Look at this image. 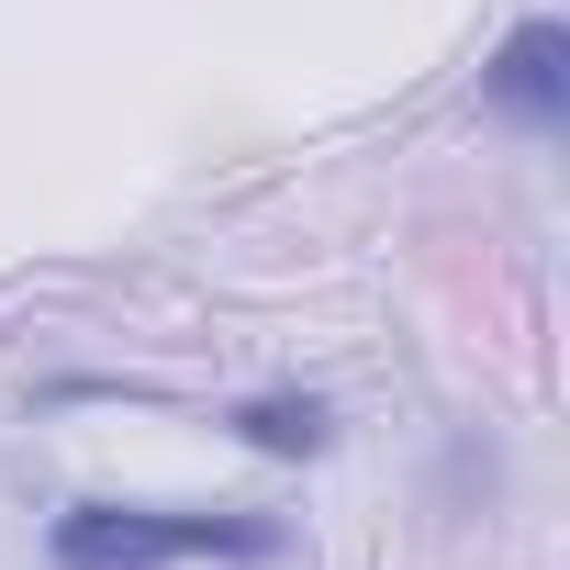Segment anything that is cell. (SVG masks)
<instances>
[{"instance_id": "6da1fadb", "label": "cell", "mask_w": 570, "mask_h": 570, "mask_svg": "<svg viewBox=\"0 0 570 570\" xmlns=\"http://www.w3.org/2000/svg\"><path fill=\"white\" fill-rule=\"evenodd\" d=\"M179 559H279L268 514H190V503H68L57 570H179Z\"/></svg>"}, {"instance_id": "7a4b0ae2", "label": "cell", "mask_w": 570, "mask_h": 570, "mask_svg": "<svg viewBox=\"0 0 570 570\" xmlns=\"http://www.w3.org/2000/svg\"><path fill=\"white\" fill-rule=\"evenodd\" d=\"M481 101H492L503 124H525V135H559V124H570V35H559L548 12L514 23L503 57L481 68Z\"/></svg>"}, {"instance_id": "3957f363", "label": "cell", "mask_w": 570, "mask_h": 570, "mask_svg": "<svg viewBox=\"0 0 570 570\" xmlns=\"http://www.w3.org/2000/svg\"><path fill=\"white\" fill-rule=\"evenodd\" d=\"M224 425H235L246 448H268V459H314V448L336 436V414H325L314 392H257V403H235Z\"/></svg>"}]
</instances>
